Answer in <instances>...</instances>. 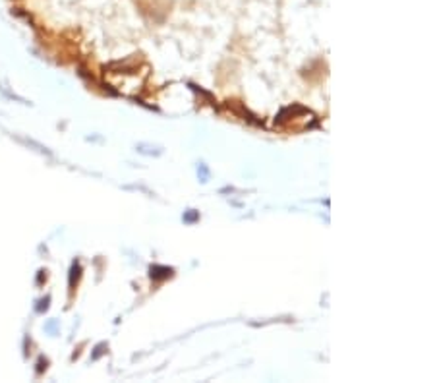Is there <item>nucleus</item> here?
<instances>
[{
	"mask_svg": "<svg viewBox=\"0 0 435 383\" xmlns=\"http://www.w3.org/2000/svg\"><path fill=\"white\" fill-rule=\"evenodd\" d=\"M170 275H172V269H168V267H151V279H164Z\"/></svg>",
	"mask_w": 435,
	"mask_h": 383,
	"instance_id": "nucleus-1",
	"label": "nucleus"
}]
</instances>
